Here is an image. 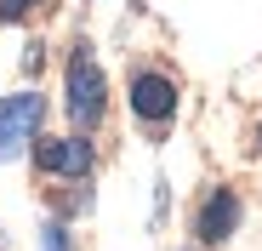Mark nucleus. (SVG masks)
Returning a JSON list of instances; mask_svg holds the SVG:
<instances>
[{
    "mask_svg": "<svg viewBox=\"0 0 262 251\" xmlns=\"http://www.w3.org/2000/svg\"><path fill=\"white\" fill-rule=\"evenodd\" d=\"M69 114H74L80 132H92V126L103 120V69H97V57L85 46L69 63Z\"/></svg>",
    "mask_w": 262,
    "mask_h": 251,
    "instance_id": "f257e3e1",
    "label": "nucleus"
},
{
    "mask_svg": "<svg viewBox=\"0 0 262 251\" xmlns=\"http://www.w3.org/2000/svg\"><path fill=\"white\" fill-rule=\"evenodd\" d=\"M40 114H46V103H40V92H17V97H0V160H12L29 137Z\"/></svg>",
    "mask_w": 262,
    "mask_h": 251,
    "instance_id": "f03ea898",
    "label": "nucleus"
},
{
    "mask_svg": "<svg viewBox=\"0 0 262 251\" xmlns=\"http://www.w3.org/2000/svg\"><path fill=\"white\" fill-rule=\"evenodd\" d=\"M239 228V194L234 189H216L205 205H200V223H194V234L205 240V245H216V240H228Z\"/></svg>",
    "mask_w": 262,
    "mask_h": 251,
    "instance_id": "7ed1b4c3",
    "label": "nucleus"
},
{
    "mask_svg": "<svg viewBox=\"0 0 262 251\" xmlns=\"http://www.w3.org/2000/svg\"><path fill=\"white\" fill-rule=\"evenodd\" d=\"M34 160H40V172H69V177H80L85 165H92V149H85L80 137H34Z\"/></svg>",
    "mask_w": 262,
    "mask_h": 251,
    "instance_id": "20e7f679",
    "label": "nucleus"
},
{
    "mask_svg": "<svg viewBox=\"0 0 262 251\" xmlns=\"http://www.w3.org/2000/svg\"><path fill=\"white\" fill-rule=\"evenodd\" d=\"M131 109H137L143 120H171L177 86H171L165 74H137V80H131Z\"/></svg>",
    "mask_w": 262,
    "mask_h": 251,
    "instance_id": "39448f33",
    "label": "nucleus"
},
{
    "mask_svg": "<svg viewBox=\"0 0 262 251\" xmlns=\"http://www.w3.org/2000/svg\"><path fill=\"white\" fill-rule=\"evenodd\" d=\"M29 6H34V0H0V23H17V17H29Z\"/></svg>",
    "mask_w": 262,
    "mask_h": 251,
    "instance_id": "423d86ee",
    "label": "nucleus"
},
{
    "mask_svg": "<svg viewBox=\"0 0 262 251\" xmlns=\"http://www.w3.org/2000/svg\"><path fill=\"white\" fill-rule=\"evenodd\" d=\"M46 251H69V240H63V228H57V223L46 228Z\"/></svg>",
    "mask_w": 262,
    "mask_h": 251,
    "instance_id": "0eeeda50",
    "label": "nucleus"
}]
</instances>
